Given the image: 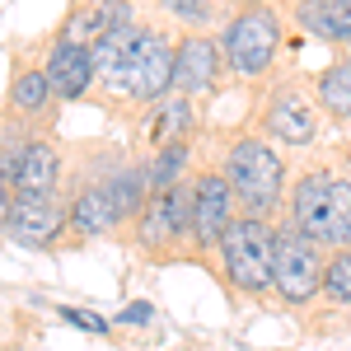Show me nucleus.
Segmentation results:
<instances>
[{
    "instance_id": "obj_1",
    "label": "nucleus",
    "mask_w": 351,
    "mask_h": 351,
    "mask_svg": "<svg viewBox=\"0 0 351 351\" xmlns=\"http://www.w3.org/2000/svg\"><path fill=\"white\" fill-rule=\"evenodd\" d=\"M225 178L234 188V202H239L243 216L271 220L281 216L286 206V160L271 150V141L243 132L230 141L225 150Z\"/></svg>"
},
{
    "instance_id": "obj_2",
    "label": "nucleus",
    "mask_w": 351,
    "mask_h": 351,
    "mask_svg": "<svg viewBox=\"0 0 351 351\" xmlns=\"http://www.w3.org/2000/svg\"><path fill=\"white\" fill-rule=\"evenodd\" d=\"M216 267L234 295H243V300L271 295V220L239 211L230 220V230L220 234Z\"/></svg>"
},
{
    "instance_id": "obj_3",
    "label": "nucleus",
    "mask_w": 351,
    "mask_h": 351,
    "mask_svg": "<svg viewBox=\"0 0 351 351\" xmlns=\"http://www.w3.org/2000/svg\"><path fill=\"white\" fill-rule=\"evenodd\" d=\"M324 267H328V248L300 234L291 220L271 225V295L291 309H304L324 295Z\"/></svg>"
},
{
    "instance_id": "obj_4",
    "label": "nucleus",
    "mask_w": 351,
    "mask_h": 351,
    "mask_svg": "<svg viewBox=\"0 0 351 351\" xmlns=\"http://www.w3.org/2000/svg\"><path fill=\"white\" fill-rule=\"evenodd\" d=\"M112 89H122L127 99L136 104H160L173 94V43H169V33L155 24H136V38L127 56H122V66L112 71Z\"/></svg>"
},
{
    "instance_id": "obj_5",
    "label": "nucleus",
    "mask_w": 351,
    "mask_h": 351,
    "mask_svg": "<svg viewBox=\"0 0 351 351\" xmlns=\"http://www.w3.org/2000/svg\"><path fill=\"white\" fill-rule=\"evenodd\" d=\"M220 47H225V66L239 80H258L267 75L276 52H281V19L267 5H243L234 10L225 28H220Z\"/></svg>"
},
{
    "instance_id": "obj_6",
    "label": "nucleus",
    "mask_w": 351,
    "mask_h": 351,
    "mask_svg": "<svg viewBox=\"0 0 351 351\" xmlns=\"http://www.w3.org/2000/svg\"><path fill=\"white\" fill-rule=\"evenodd\" d=\"M136 248L155 263H173L192 253V197L188 183L150 192L145 211L136 216Z\"/></svg>"
},
{
    "instance_id": "obj_7",
    "label": "nucleus",
    "mask_w": 351,
    "mask_h": 351,
    "mask_svg": "<svg viewBox=\"0 0 351 351\" xmlns=\"http://www.w3.org/2000/svg\"><path fill=\"white\" fill-rule=\"evenodd\" d=\"M188 197H192V253L216 258L220 234L239 216V202H234V188H230L225 169H197L188 178Z\"/></svg>"
},
{
    "instance_id": "obj_8",
    "label": "nucleus",
    "mask_w": 351,
    "mask_h": 351,
    "mask_svg": "<svg viewBox=\"0 0 351 351\" xmlns=\"http://www.w3.org/2000/svg\"><path fill=\"white\" fill-rule=\"evenodd\" d=\"M66 230H71V220H66L61 197H14L0 234L10 243H19V248H28V253H47V248H56V239Z\"/></svg>"
},
{
    "instance_id": "obj_9",
    "label": "nucleus",
    "mask_w": 351,
    "mask_h": 351,
    "mask_svg": "<svg viewBox=\"0 0 351 351\" xmlns=\"http://www.w3.org/2000/svg\"><path fill=\"white\" fill-rule=\"evenodd\" d=\"M332 178L328 169H304L291 188V206H286V220L295 225L300 234L319 243V248H337V230H332Z\"/></svg>"
},
{
    "instance_id": "obj_10",
    "label": "nucleus",
    "mask_w": 351,
    "mask_h": 351,
    "mask_svg": "<svg viewBox=\"0 0 351 351\" xmlns=\"http://www.w3.org/2000/svg\"><path fill=\"white\" fill-rule=\"evenodd\" d=\"M5 178L14 197H61V150L47 136H19Z\"/></svg>"
},
{
    "instance_id": "obj_11",
    "label": "nucleus",
    "mask_w": 351,
    "mask_h": 351,
    "mask_svg": "<svg viewBox=\"0 0 351 351\" xmlns=\"http://www.w3.org/2000/svg\"><path fill=\"white\" fill-rule=\"evenodd\" d=\"M225 47L211 33H188L178 47H173V89L188 94V99H202V94H216L220 80H225Z\"/></svg>"
},
{
    "instance_id": "obj_12",
    "label": "nucleus",
    "mask_w": 351,
    "mask_h": 351,
    "mask_svg": "<svg viewBox=\"0 0 351 351\" xmlns=\"http://www.w3.org/2000/svg\"><path fill=\"white\" fill-rule=\"evenodd\" d=\"M66 220H71V234H75V239H104L117 225H127V220H122V206H117V197H112V188H108V173H104V178H84L80 188L71 192Z\"/></svg>"
},
{
    "instance_id": "obj_13",
    "label": "nucleus",
    "mask_w": 351,
    "mask_h": 351,
    "mask_svg": "<svg viewBox=\"0 0 351 351\" xmlns=\"http://www.w3.org/2000/svg\"><path fill=\"white\" fill-rule=\"evenodd\" d=\"M263 127H267L271 141L300 150V145H314V136H319V108L300 94L295 84H281L267 99V108H263Z\"/></svg>"
},
{
    "instance_id": "obj_14",
    "label": "nucleus",
    "mask_w": 351,
    "mask_h": 351,
    "mask_svg": "<svg viewBox=\"0 0 351 351\" xmlns=\"http://www.w3.org/2000/svg\"><path fill=\"white\" fill-rule=\"evenodd\" d=\"M43 71H47V80H52V94L66 99V104H71V99H84L89 84L99 80V75H94V52H89L84 43H66V38L52 43Z\"/></svg>"
},
{
    "instance_id": "obj_15",
    "label": "nucleus",
    "mask_w": 351,
    "mask_h": 351,
    "mask_svg": "<svg viewBox=\"0 0 351 351\" xmlns=\"http://www.w3.org/2000/svg\"><path fill=\"white\" fill-rule=\"evenodd\" d=\"M122 24H136L132 0H80V5L71 10L66 28H61V38L94 47L104 33H112V28H122Z\"/></svg>"
},
{
    "instance_id": "obj_16",
    "label": "nucleus",
    "mask_w": 351,
    "mask_h": 351,
    "mask_svg": "<svg viewBox=\"0 0 351 351\" xmlns=\"http://www.w3.org/2000/svg\"><path fill=\"white\" fill-rule=\"evenodd\" d=\"M295 19L324 43H351V0H300Z\"/></svg>"
},
{
    "instance_id": "obj_17",
    "label": "nucleus",
    "mask_w": 351,
    "mask_h": 351,
    "mask_svg": "<svg viewBox=\"0 0 351 351\" xmlns=\"http://www.w3.org/2000/svg\"><path fill=\"white\" fill-rule=\"evenodd\" d=\"M188 164H192V141H164V145H155V155L145 160V183H150V192L188 183Z\"/></svg>"
},
{
    "instance_id": "obj_18",
    "label": "nucleus",
    "mask_w": 351,
    "mask_h": 351,
    "mask_svg": "<svg viewBox=\"0 0 351 351\" xmlns=\"http://www.w3.org/2000/svg\"><path fill=\"white\" fill-rule=\"evenodd\" d=\"M52 80H47V71H33V66H19L14 71V80H10V108L19 112V117H38V112H47L52 104Z\"/></svg>"
},
{
    "instance_id": "obj_19",
    "label": "nucleus",
    "mask_w": 351,
    "mask_h": 351,
    "mask_svg": "<svg viewBox=\"0 0 351 351\" xmlns=\"http://www.w3.org/2000/svg\"><path fill=\"white\" fill-rule=\"evenodd\" d=\"M314 94H319V108L337 122H351V61H337L314 75Z\"/></svg>"
},
{
    "instance_id": "obj_20",
    "label": "nucleus",
    "mask_w": 351,
    "mask_h": 351,
    "mask_svg": "<svg viewBox=\"0 0 351 351\" xmlns=\"http://www.w3.org/2000/svg\"><path fill=\"white\" fill-rule=\"evenodd\" d=\"M192 127H197V108H192L188 94L173 89V99H164L160 112H155V145H164V141H192Z\"/></svg>"
},
{
    "instance_id": "obj_21",
    "label": "nucleus",
    "mask_w": 351,
    "mask_h": 351,
    "mask_svg": "<svg viewBox=\"0 0 351 351\" xmlns=\"http://www.w3.org/2000/svg\"><path fill=\"white\" fill-rule=\"evenodd\" d=\"M160 10L169 19H178L183 28H192V33H206V28L220 24L225 0H160Z\"/></svg>"
},
{
    "instance_id": "obj_22",
    "label": "nucleus",
    "mask_w": 351,
    "mask_h": 351,
    "mask_svg": "<svg viewBox=\"0 0 351 351\" xmlns=\"http://www.w3.org/2000/svg\"><path fill=\"white\" fill-rule=\"evenodd\" d=\"M324 295L337 309H351V243L347 248H332L324 267Z\"/></svg>"
},
{
    "instance_id": "obj_23",
    "label": "nucleus",
    "mask_w": 351,
    "mask_h": 351,
    "mask_svg": "<svg viewBox=\"0 0 351 351\" xmlns=\"http://www.w3.org/2000/svg\"><path fill=\"white\" fill-rule=\"evenodd\" d=\"M56 314H61V319H66L71 328L89 332V337H108V332H112V324L104 319V314H89V309H75V304H61Z\"/></svg>"
},
{
    "instance_id": "obj_24",
    "label": "nucleus",
    "mask_w": 351,
    "mask_h": 351,
    "mask_svg": "<svg viewBox=\"0 0 351 351\" xmlns=\"http://www.w3.org/2000/svg\"><path fill=\"white\" fill-rule=\"evenodd\" d=\"M150 314H155V309L141 300V304H127V309L117 314V324H150Z\"/></svg>"
},
{
    "instance_id": "obj_25",
    "label": "nucleus",
    "mask_w": 351,
    "mask_h": 351,
    "mask_svg": "<svg viewBox=\"0 0 351 351\" xmlns=\"http://www.w3.org/2000/svg\"><path fill=\"white\" fill-rule=\"evenodd\" d=\"M10 202H14V192H10V178L0 173V230H5V211H10Z\"/></svg>"
},
{
    "instance_id": "obj_26",
    "label": "nucleus",
    "mask_w": 351,
    "mask_h": 351,
    "mask_svg": "<svg viewBox=\"0 0 351 351\" xmlns=\"http://www.w3.org/2000/svg\"><path fill=\"white\" fill-rule=\"evenodd\" d=\"M225 5H234V10H243V5H263V0H225Z\"/></svg>"
}]
</instances>
